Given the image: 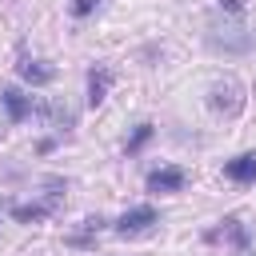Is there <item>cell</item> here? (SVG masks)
Returning a JSON list of instances; mask_svg holds the SVG:
<instances>
[{"mask_svg":"<svg viewBox=\"0 0 256 256\" xmlns=\"http://www.w3.org/2000/svg\"><path fill=\"white\" fill-rule=\"evenodd\" d=\"M212 240H224V244H232L236 252H244V248H248V228H244L236 216H228V220H224V228H216V232H212Z\"/></svg>","mask_w":256,"mask_h":256,"instance_id":"6","label":"cell"},{"mask_svg":"<svg viewBox=\"0 0 256 256\" xmlns=\"http://www.w3.org/2000/svg\"><path fill=\"white\" fill-rule=\"evenodd\" d=\"M148 140H152V124H140V128H136V136L128 140V152H140Z\"/></svg>","mask_w":256,"mask_h":256,"instance_id":"10","label":"cell"},{"mask_svg":"<svg viewBox=\"0 0 256 256\" xmlns=\"http://www.w3.org/2000/svg\"><path fill=\"white\" fill-rule=\"evenodd\" d=\"M152 224H156V212H152V208H132V212L120 216L116 232H120V236H140V232H148Z\"/></svg>","mask_w":256,"mask_h":256,"instance_id":"3","label":"cell"},{"mask_svg":"<svg viewBox=\"0 0 256 256\" xmlns=\"http://www.w3.org/2000/svg\"><path fill=\"white\" fill-rule=\"evenodd\" d=\"M20 76H24L28 84H48L56 72H52V68H44L40 60H20Z\"/></svg>","mask_w":256,"mask_h":256,"instance_id":"9","label":"cell"},{"mask_svg":"<svg viewBox=\"0 0 256 256\" xmlns=\"http://www.w3.org/2000/svg\"><path fill=\"white\" fill-rule=\"evenodd\" d=\"M44 212H48V204H32V208H16L12 216H16V220H40Z\"/></svg>","mask_w":256,"mask_h":256,"instance_id":"11","label":"cell"},{"mask_svg":"<svg viewBox=\"0 0 256 256\" xmlns=\"http://www.w3.org/2000/svg\"><path fill=\"white\" fill-rule=\"evenodd\" d=\"M108 84H112V72H108V68H92V72H88V104H92V108L104 104Z\"/></svg>","mask_w":256,"mask_h":256,"instance_id":"8","label":"cell"},{"mask_svg":"<svg viewBox=\"0 0 256 256\" xmlns=\"http://www.w3.org/2000/svg\"><path fill=\"white\" fill-rule=\"evenodd\" d=\"M224 176H228V180H236V184H256V152H244V156L228 160Z\"/></svg>","mask_w":256,"mask_h":256,"instance_id":"5","label":"cell"},{"mask_svg":"<svg viewBox=\"0 0 256 256\" xmlns=\"http://www.w3.org/2000/svg\"><path fill=\"white\" fill-rule=\"evenodd\" d=\"M96 8V0H72V16H88Z\"/></svg>","mask_w":256,"mask_h":256,"instance_id":"12","label":"cell"},{"mask_svg":"<svg viewBox=\"0 0 256 256\" xmlns=\"http://www.w3.org/2000/svg\"><path fill=\"white\" fill-rule=\"evenodd\" d=\"M212 108L216 112H224V116H236L240 108H244V88H240V80H216L212 84Z\"/></svg>","mask_w":256,"mask_h":256,"instance_id":"2","label":"cell"},{"mask_svg":"<svg viewBox=\"0 0 256 256\" xmlns=\"http://www.w3.org/2000/svg\"><path fill=\"white\" fill-rule=\"evenodd\" d=\"M208 44L216 52H224V56H244V52H252L256 36L236 20H212L208 24Z\"/></svg>","mask_w":256,"mask_h":256,"instance_id":"1","label":"cell"},{"mask_svg":"<svg viewBox=\"0 0 256 256\" xmlns=\"http://www.w3.org/2000/svg\"><path fill=\"white\" fill-rule=\"evenodd\" d=\"M148 188H152V192H180V188H184V172H180V168H156V172L148 176Z\"/></svg>","mask_w":256,"mask_h":256,"instance_id":"7","label":"cell"},{"mask_svg":"<svg viewBox=\"0 0 256 256\" xmlns=\"http://www.w3.org/2000/svg\"><path fill=\"white\" fill-rule=\"evenodd\" d=\"M0 100H4V108H8V120H12V124H20V120H28V116H32V96H24L20 88H4V92H0Z\"/></svg>","mask_w":256,"mask_h":256,"instance_id":"4","label":"cell"}]
</instances>
